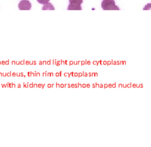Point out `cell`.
Returning <instances> with one entry per match:
<instances>
[{
	"label": "cell",
	"instance_id": "cell-3",
	"mask_svg": "<svg viewBox=\"0 0 151 147\" xmlns=\"http://www.w3.org/2000/svg\"><path fill=\"white\" fill-rule=\"evenodd\" d=\"M31 7V3L28 0H22L19 4V8L22 11H29Z\"/></svg>",
	"mask_w": 151,
	"mask_h": 147
},
{
	"label": "cell",
	"instance_id": "cell-5",
	"mask_svg": "<svg viewBox=\"0 0 151 147\" xmlns=\"http://www.w3.org/2000/svg\"><path fill=\"white\" fill-rule=\"evenodd\" d=\"M37 2H38L39 3H40V4H41L45 5V4H47V3H48L50 0H37Z\"/></svg>",
	"mask_w": 151,
	"mask_h": 147
},
{
	"label": "cell",
	"instance_id": "cell-1",
	"mask_svg": "<svg viewBox=\"0 0 151 147\" xmlns=\"http://www.w3.org/2000/svg\"><path fill=\"white\" fill-rule=\"evenodd\" d=\"M101 6L105 11L119 10V7L116 5L114 0H103L101 4Z\"/></svg>",
	"mask_w": 151,
	"mask_h": 147
},
{
	"label": "cell",
	"instance_id": "cell-4",
	"mask_svg": "<svg viewBox=\"0 0 151 147\" xmlns=\"http://www.w3.org/2000/svg\"><path fill=\"white\" fill-rule=\"evenodd\" d=\"M43 10H55L54 6L51 4V3H47L44 5L43 8Z\"/></svg>",
	"mask_w": 151,
	"mask_h": 147
},
{
	"label": "cell",
	"instance_id": "cell-2",
	"mask_svg": "<svg viewBox=\"0 0 151 147\" xmlns=\"http://www.w3.org/2000/svg\"><path fill=\"white\" fill-rule=\"evenodd\" d=\"M69 5L68 10H82L81 4L83 3V0H69Z\"/></svg>",
	"mask_w": 151,
	"mask_h": 147
}]
</instances>
